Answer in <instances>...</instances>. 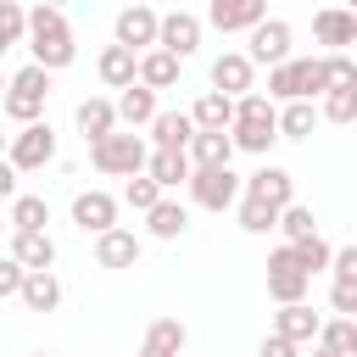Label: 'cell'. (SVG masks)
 <instances>
[{"label":"cell","instance_id":"43","mask_svg":"<svg viewBox=\"0 0 357 357\" xmlns=\"http://www.w3.org/2000/svg\"><path fill=\"white\" fill-rule=\"evenodd\" d=\"M329 301H335V312H340V318H357V284H335V290H329Z\"/></svg>","mask_w":357,"mask_h":357},{"label":"cell","instance_id":"26","mask_svg":"<svg viewBox=\"0 0 357 357\" xmlns=\"http://www.w3.org/2000/svg\"><path fill=\"white\" fill-rule=\"evenodd\" d=\"M112 128H117V112H112V100H100V95L78 100V134H84L89 145H100Z\"/></svg>","mask_w":357,"mask_h":357},{"label":"cell","instance_id":"35","mask_svg":"<svg viewBox=\"0 0 357 357\" xmlns=\"http://www.w3.org/2000/svg\"><path fill=\"white\" fill-rule=\"evenodd\" d=\"M290 257H296V268L312 279V273H324V268H329V240H324V234H312V240L290 245Z\"/></svg>","mask_w":357,"mask_h":357},{"label":"cell","instance_id":"17","mask_svg":"<svg viewBox=\"0 0 357 357\" xmlns=\"http://www.w3.org/2000/svg\"><path fill=\"white\" fill-rule=\"evenodd\" d=\"M95 262H100V268H134V262H139V234H134V229H106V234H95Z\"/></svg>","mask_w":357,"mask_h":357},{"label":"cell","instance_id":"23","mask_svg":"<svg viewBox=\"0 0 357 357\" xmlns=\"http://www.w3.org/2000/svg\"><path fill=\"white\" fill-rule=\"evenodd\" d=\"M178 67H184V61H173L167 50H145L139 67H134V84H145L151 95H156V89H173V84H178Z\"/></svg>","mask_w":357,"mask_h":357},{"label":"cell","instance_id":"16","mask_svg":"<svg viewBox=\"0 0 357 357\" xmlns=\"http://www.w3.org/2000/svg\"><path fill=\"white\" fill-rule=\"evenodd\" d=\"M11 262L22 273H50L56 268V240L50 234H11Z\"/></svg>","mask_w":357,"mask_h":357},{"label":"cell","instance_id":"18","mask_svg":"<svg viewBox=\"0 0 357 357\" xmlns=\"http://www.w3.org/2000/svg\"><path fill=\"white\" fill-rule=\"evenodd\" d=\"M318 324H324V318H318L307 301H296V307H279V312H273V335H279V340H290V346L318 340Z\"/></svg>","mask_w":357,"mask_h":357},{"label":"cell","instance_id":"19","mask_svg":"<svg viewBox=\"0 0 357 357\" xmlns=\"http://www.w3.org/2000/svg\"><path fill=\"white\" fill-rule=\"evenodd\" d=\"M184 117H190V128H195V134H229V123H234V100H223V95H212V89H206Z\"/></svg>","mask_w":357,"mask_h":357},{"label":"cell","instance_id":"12","mask_svg":"<svg viewBox=\"0 0 357 357\" xmlns=\"http://www.w3.org/2000/svg\"><path fill=\"white\" fill-rule=\"evenodd\" d=\"M117 45L134 50V56L156 50V11L151 6H123L117 11Z\"/></svg>","mask_w":357,"mask_h":357},{"label":"cell","instance_id":"2","mask_svg":"<svg viewBox=\"0 0 357 357\" xmlns=\"http://www.w3.org/2000/svg\"><path fill=\"white\" fill-rule=\"evenodd\" d=\"M273 117H279V106L268 100V95H240L234 100V123H229V145L234 151H251V156H268V145L279 139V128H273Z\"/></svg>","mask_w":357,"mask_h":357},{"label":"cell","instance_id":"49","mask_svg":"<svg viewBox=\"0 0 357 357\" xmlns=\"http://www.w3.org/2000/svg\"><path fill=\"white\" fill-rule=\"evenodd\" d=\"M33 357H50V351H33Z\"/></svg>","mask_w":357,"mask_h":357},{"label":"cell","instance_id":"10","mask_svg":"<svg viewBox=\"0 0 357 357\" xmlns=\"http://www.w3.org/2000/svg\"><path fill=\"white\" fill-rule=\"evenodd\" d=\"M240 195H251V201H262V206H273V212H284L290 201H296V178L284 173V167H273V162H262L251 178H240Z\"/></svg>","mask_w":357,"mask_h":357},{"label":"cell","instance_id":"33","mask_svg":"<svg viewBox=\"0 0 357 357\" xmlns=\"http://www.w3.org/2000/svg\"><path fill=\"white\" fill-rule=\"evenodd\" d=\"M312 95H329V67H324V56H301V61H296V100H312Z\"/></svg>","mask_w":357,"mask_h":357},{"label":"cell","instance_id":"21","mask_svg":"<svg viewBox=\"0 0 357 357\" xmlns=\"http://www.w3.org/2000/svg\"><path fill=\"white\" fill-rule=\"evenodd\" d=\"M190 117L184 112H156L151 117V151H173V156H184V145H190Z\"/></svg>","mask_w":357,"mask_h":357},{"label":"cell","instance_id":"45","mask_svg":"<svg viewBox=\"0 0 357 357\" xmlns=\"http://www.w3.org/2000/svg\"><path fill=\"white\" fill-rule=\"evenodd\" d=\"M17 195H22V190H17V167L0 156V201H17Z\"/></svg>","mask_w":357,"mask_h":357},{"label":"cell","instance_id":"8","mask_svg":"<svg viewBox=\"0 0 357 357\" xmlns=\"http://www.w3.org/2000/svg\"><path fill=\"white\" fill-rule=\"evenodd\" d=\"M50 156H56V134H50V123H28V128H17V134L6 139V162H11L17 173L45 167Z\"/></svg>","mask_w":357,"mask_h":357},{"label":"cell","instance_id":"41","mask_svg":"<svg viewBox=\"0 0 357 357\" xmlns=\"http://www.w3.org/2000/svg\"><path fill=\"white\" fill-rule=\"evenodd\" d=\"M329 273H335V284H357V245L329 251Z\"/></svg>","mask_w":357,"mask_h":357},{"label":"cell","instance_id":"47","mask_svg":"<svg viewBox=\"0 0 357 357\" xmlns=\"http://www.w3.org/2000/svg\"><path fill=\"white\" fill-rule=\"evenodd\" d=\"M0 100H6V73H0Z\"/></svg>","mask_w":357,"mask_h":357},{"label":"cell","instance_id":"4","mask_svg":"<svg viewBox=\"0 0 357 357\" xmlns=\"http://www.w3.org/2000/svg\"><path fill=\"white\" fill-rule=\"evenodd\" d=\"M45 95H50V73L45 67H22V73H11L6 78V100H0V112L11 117V123H39V112H45Z\"/></svg>","mask_w":357,"mask_h":357},{"label":"cell","instance_id":"14","mask_svg":"<svg viewBox=\"0 0 357 357\" xmlns=\"http://www.w3.org/2000/svg\"><path fill=\"white\" fill-rule=\"evenodd\" d=\"M312 39L329 45V50L340 56V45H357V11H346V6H324V11H312Z\"/></svg>","mask_w":357,"mask_h":357},{"label":"cell","instance_id":"48","mask_svg":"<svg viewBox=\"0 0 357 357\" xmlns=\"http://www.w3.org/2000/svg\"><path fill=\"white\" fill-rule=\"evenodd\" d=\"M312 357H329V351H318V346H312Z\"/></svg>","mask_w":357,"mask_h":357},{"label":"cell","instance_id":"34","mask_svg":"<svg viewBox=\"0 0 357 357\" xmlns=\"http://www.w3.org/2000/svg\"><path fill=\"white\" fill-rule=\"evenodd\" d=\"M273 229H284V245H301V240H312V234H318V218H312V206L290 201V206L279 212V223H273Z\"/></svg>","mask_w":357,"mask_h":357},{"label":"cell","instance_id":"27","mask_svg":"<svg viewBox=\"0 0 357 357\" xmlns=\"http://www.w3.org/2000/svg\"><path fill=\"white\" fill-rule=\"evenodd\" d=\"M229 156H234L229 134H190V145H184L190 167H229Z\"/></svg>","mask_w":357,"mask_h":357},{"label":"cell","instance_id":"5","mask_svg":"<svg viewBox=\"0 0 357 357\" xmlns=\"http://www.w3.org/2000/svg\"><path fill=\"white\" fill-rule=\"evenodd\" d=\"M184 190H190V201L201 212H223V206L240 201V173L234 167H190Z\"/></svg>","mask_w":357,"mask_h":357},{"label":"cell","instance_id":"38","mask_svg":"<svg viewBox=\"0 0 357 357\" xmlns=\"http://www.w3.org/2000/svg\"><path fill=\"white\" fill-rule=\"evenodd\" d=\"M273 223H279V212H273V206H262V201L240 195V229H245V234H268Z\"/></svg>","mask_w":357,"mask_h":357},{"label":"cell","instance_id":"37","mask_svg":"<svg viewBox=\"0 0 357 357\" xmlns=\"http://www.w3.org/2000/svg\"><path fill=\"white\" fill-rule=\"evenodd\" d=\"M318 117H329V123H351V117H357V84H351V89H329L324 106H318Z\"/></svg>","mask_w":357,"mask_h":357},{"label":"cell","instance_id":"30","mask_svg":"<svg viewBox=\"0 0 357 357\" xmlns=\"http://www.w3.org/2000/svg\"><path fill=\"white\" fill-rule=\"evenodd\" d=\"M145 229H151L156 240H178V234L190 229V212H184V206H178L173 195H162V201H156V206L145 212Z\"/></svg>","mask_w":357,"mask_h":357},{"label":"cell","instance_id":"15","mask_svg":"<svg viewBox=\"0 0 357 357\" xmlns=\"http://www.w3.org/2000/svg\"><path fill=\"white\" fill-rule=\"evenodd\" d=\"M73 223L84 234H106V229H117V201L106 190H84V195H73Z\"/></svg>","mask_w":357,"mask_h":357},{"label":"cell","instance_id":"46","mask_svg":"<svg viewBox=\"0 0 357 357\" xmlns=\"http://www.w3.org/2000/svg\"><path fill=\"white\" fill-rule=\"evenodd\" d=\"M6 139H11V134H6V128H0V156H6Z\"/></svg>","mask_w":357,"mask_h":357},{"label":"cell","instance_id":"11","mask_svg":"<svg viewBox=\"0 0 357 357\" xmlns=\"http://www.w3.org/2000/svg\"><path fill=\"white\" fill-rule=\"evenodd\" d=\"M262 17H268L262 0H212V6H206V22H212L218 33H251Z\"/></svg>","mask_w":357,"mask_h":357},{"label":"cell","instance_id":"28","mask_svg":"<svg viewBox=\"0 0 357 357\" xmlns=\"http://www.w3.org/2000/svg\"><path fill=\"white\" fill-rule=\"evenodd\" d=\"M45 223H50L45 195H17L11 212H6V229H11V234H45Z\"/></svg>","mask_w":357,"mask_h":357},{"label":"cell","instance_id":"24","mask_svg":"<svg viewBox=\"0 0 357 357\" xmlns=\"http://www.w3.org/2000/svg\"><path fill=\"white\" fill-rule=\"evenodd\" d=\"M17 301H22L28 312H56V307H61V279H56V273H22Z\"/></svg>","mask_w":357,"mask_h":357},{"label":"cell","instance_id":"3","mask_svg":"<svg viewBox=\"0 0 357 357\" xmlns=\"http://www.w3.org/2000/svg\"><path fill=\"white\" fill-rule=\"evenodd\" d=\"M145 156H151V145L139 134H123V128H112L100 145H89V162L106 178H139L145 173Z\"/></svg>","mask_w":357,"mask_h":357},{"label":"cell","instance_id":"9","mask_svg":"<svg viewBox=\"0 0 357 357\" xmlns=\"http://www.w3.org/2000/svg\"><path fill=\"white\" fill-rule=\"evenodd\" d=\"M307 290H312V279L296 268L290 245H279V251L268 257V296H273L279 307H296V301H307Z\"/></svg>","mask_w":357,"mask_h":357},{"label":"cell","instance_id":"22","mask_svg":"<svg viewBox=\"0 0 357 357\" xmlns=\"http://www.w3.org/2000/svg\"><path fill=\"white\" fill-rule=\"evenodd\" d=\"M184 340H190V329H184L178 318H156V324L145 329V340H139V357H178Z\"/></svg>","mask_w":357,"mask_h":357},{"label":"cell","instance_id":"20","mask_svg":"<svg viewBox=\"0 0 357 357\" xmlns=\"http://www.w3.org/2000/svg\"><path fill=\"white\" fill-rule=\"evenodd\" d=\"M112 112H117V123H128V128H151V117H156L162 106H156V95H151L145 84H128V89L112 100Z\"/></svg>","mask_w":357,"mask_h":357},{"label":"cell","instance_id":"29","mask_svg":"<svg viewBox=\"0 0 357 357\" xmlns=\"http://www.w3.org/2000/svg\"><path fill=\"white\" fill-rule=\"evenodd\" d=\"M145 178L167 195V190H178V184L190 178V162H184V156H173V151H151V156H145Z\"/></svg>","mask_w":357,"mask_h":357},{"label":"cell","instance_id":"42","mask_svg":"<svg viewBox=\"0 0 357 357\" xmlns=\"http://www.w3.org/2000/svg\"><path fill=\"white\" fill-rule=\"evenodd\" d=\"M17 290H22V268H17L11 257H0V301H11Z\"/></svg>","mask_w":357,"mask_h":357},{"label":"cell","instance_id":"32","mask_svg":"<svg viewBox=\"0 0 357 357\" xmlns=\"http://www.w3.org/2000/svg\"><path fill=\"white\" fill-rule=\"evenodd\" d=\"M318 351H329V357H357V324H351V318L318 324Z\"/></svg>","mask_w":357,"mask_h":357},{"label":"cell","instance_id":"6","mask_svg":"<svg viewBox=\"0 0 357 357\" xmlns=\"http://www.w3.org/2000/svg\"><path fill=\"white\" fill-rule=\"evenodd\" d=\"M251 67H284L290 61V22L284 17H262L251 33H245V50H240Z\"/></svg>","mask_w":357,"mask_h":357},{"label":"cell","instance_id":"40","mask_svg":"<svg viewBox=\"0 0 357 357\" xmlns=\"http://www.w3.org/2000/svg\"><path fill=\"white\" fill-rule=\"evenodd\" d=\"M123 201H128L134 212H151V206L162 201V190H156V184H151L145 173H139V178H128V190H123Z\"/></svg>","mask_w":357,"mask_h":357},{"label":"cell","instance_id":"7","mask_svg":"<svg viewBox=\"0 0 357 357\" xmlns=\"http://www.w3.org/2000/svg\"><path fill=\"white\" fill-rule=\"evenodd\" d=\"M156 50L173 61H190L201 50V17L195 11H156Z\"/></svg>","mask_w":357,"mask_h":357},{"label":"cell","instance_id":"13","mask_svg":"<svg viewBox=\"0 0 357 357\" xmlns=\"http://www.w3.org/2000/svg\"><path fill=\"white\" fill-rule=\"evenodd\" d=\"M251 78H257V67H251L240 50H223V56L212 61V95H223V100L251 95Z\"/></svg>","mask_w":357,"mask_h":357},{"label":"cell","instance_id":"25","mask_svg":"<svg viewBox=\"0 0 357 357\" xmlns=\"http://www.w3.org/2000/svg\"><path fill=\"white\" fill-rule=\"evenodd\" d=\"M134 67H139V56H134V50H123V45H106V50H100V61H95V73H100V84H106V89H128V84H134Z\"/></svg>","mask_w":357,"mask_h":357},{"label":"cell","instance_id":"39","mask_svg":"<svg viewBox=\"0 0 357 357\" xmlns=\"http://www.w3.org/2000/svg\"><path fill=\"white\" fill-rule=\"evenodd\" d=\"M268 100H296V61H284V67H268Z\"/></svg>","mask_w":357,"mask_h":357},{"label":"cell","instance_id":"31","mask_svg":"<svg viewBox=\"0 0 357 357\" xmlns=\"http://www.w3.org/2000/svg\"><path fill=\"white\" fill-rule=\"evenodd\" d=\"M273 128H279V139H312V128H318V106H312V100H290V106L273 117Z\"/></svg>","mask_w":357,"mask_h":357},{"label":"cell","instance_id":"44","mask_svg":"<svg viewBox=\"0 0 357 357\" xmlns=\"http://www.w3.org/2000/svg\"><path fill=\"white\" fill-rule=\"evenodd\" d=\"M257 357H301V346H290V340H279V335H262Z\"/></svg>","mask_w":357,"mask_h":357},{"label":"cell","instance_id":"36","mask_svg":"<svg viewBox=\"0 0 357 357\" xmlns=\"http://www.w3.org/2000/svg\"><path fill=\"white\" fill-rule=\"evenodd\" d=\"M22 33H28V11H22L17 0H0V56H6L11 45H22Z\"/></svg>","mask_w":357,"mask_h":357},{"label":"cell","instance_id":"1","mask_svg":"<svg viewBox=\"0 0 357 357\" xmlns=\"http://www.w3.org/2000/svg\"><path fill=\"white\" fill-rule=\"evenodd\" d=\"M22 39H28V50H33V67H45V73L73 67V56H78V45H73V22H67L61 6H33Z\"/></svg>","mask_w":357,"mask_h":357},{"label":"cell","instance_id":"50","mask_svg":"<svg viewBox=\"0 0 357 357\" xmlns=\"http://www.w3.org/2000/svg\"><path fill=\"white\" fill-rule=\"evenodd\" d=\"M0 234H6V218H0Z\"/></svg>","mask_w":357,"mask_h":357}]
</instances>
